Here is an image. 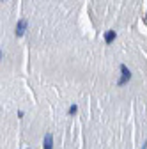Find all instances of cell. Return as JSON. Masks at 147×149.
<instances>
[{
    "instance_id": "cell-5",
    "label": "cell",
    "mask_w": 147,
    "mask_h": 149,
    "mask_svg": "<svg viewBox=\"0 0 147 149\" xmlns=\"http://www.w3.org/2000/svg\"><path fill=\"white\" fill-rule=\"evenodd\" d=\"M76 112H78V107H76V105H73V107H69L67 114H71V116H73V114H76Z\"/></svg>"
},
{
    "instance_id": "cell-2",
    "label": "cell",
    "mask_w": 147,
    "mask_h": 149,
    "mask_svg": "<svg viewBox=\"0 0 147 149\" xmlns=\"http://www.w3.org/2000/svg\"><path fill=\"white\" fill-rule=\"evenodd\" d=\"M27 27H28L27 20H20V22L16 23V29H14L16 36H18V37H20V36H23V34H25V30H27Z\"/></svg>"
},
{
    "instance_id": "cell-4",
    "label": "cell",
    "mask_w": 147,
    "mask_h": 149,
    "mask_svg": "<svg viewBox=\"0 0 147 149\" xmlns=\"http://www.w3.org/2000/svg\"><path fill=\"white\" fill-rule=\"evenodd\" d=\"M115 36H117L115 30H108V32L105 34V43H106V45H112L114 39H115Z\"/></svg>"
},
{
    "instance_id": "cell-1",
    "label": "cell",
    "mask_w": 147,
    "mask_h": 149,
    "mask_svg": "<svg viewBox=\"0 0 147 149\" xmlns=\"http://www.w3.org/2000/svg\"><path fill=\"white\" fill-rule=\"evenodd\" d=\"M121 73H122V78L119 80V85H124L128 80L131 78V71L126 68V64H121Z\"/></svg>"
},
{
    "instance_id": "cell-7",
    "label": "cell",
    "mask_w": 147,
    "mask_h": 149,
    "mask_svg": "<svg viewBox=\"0 0 147 149\" xmlns=\"http://www.w3.org/2000/svg\"><path fill=\"white\" fill-rule=\"evenodd\" d=\"M144 149H145V147H144Z\"/></svg>"
},
{
    "instance_id": "cell-3",
    "label": "cell",
    "mask_w": 147,
    "mask_h": 149,
    "mask_svg": "<svg viewBox=\"0 0 147 149\" xmlns=\"http://www.w3.org/2000/svg\"><path fill=\"white\" fill-rule=\"evenodd\" d=\"M43 149H53V135H51V133H46V135H44Z\"/></svg>"
},
{
    "instance_id": "cell-6",
    "label": "cell",
    "mask_w": 147,
    "mask_h": 149,
    "mask_svg": "<svg viewBox=\"0 0 147 149\" xmlns=\"http://www.w3.org/2000/svg\"><path fill=\"white\" fill-rule=\"evenodd\" d=\"M0 61H2V50H0Z\"/></svg>"
}]
</instances>
